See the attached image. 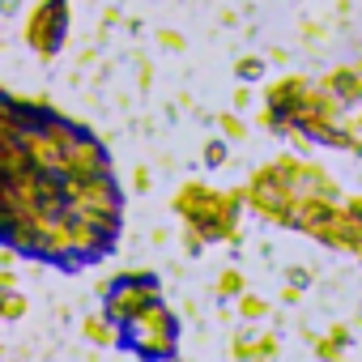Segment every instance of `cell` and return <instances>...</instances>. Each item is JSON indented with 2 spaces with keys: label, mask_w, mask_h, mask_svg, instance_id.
Returning <instances> with one entry per match:
<instances>
[{
  "label": "cell",
  "mask_w": 362,
  "mask_h": 362,
  "mask_svg": "<svg viewBox=\"0 0 362 362\" xmlns=\"http://www.w3.org/2000/svg\"><path fill=\"white\" fill-rule=\"evenodd\" d=\"M243 201L264 218V222H277V226H290L294 222V205H298V192L286 184V179L273 170V162L269 166H260L256 170V179L247 184V192H243Z\"/></svg>",
  "instance_id": "obj_4"
},
{
  "label": "cell",
  "mask_w": 362,
  "mask_h": 362,
  "mask_svg": "<svg viewBox=\"0 0 362 362\" xmlns=\"http://www.w3.org/2000/svg\"><path fill=\"white\" fill-rule=\"evenodd\" d=\"M86 337H90L94 345H111V341H115V324H111L107 315H90V320H86Z\"/></svg>",
  "instance_id": "obj_8"
},
{
  "label": "cell",
  "mask_w": 362,
  "mask_h": 362,
  "mask_svg": "<svg viewBox=\"0 0 362 362\" xmlns=\"http://www.w3.org/2000/svg\"><path fill=\"white\" fill-rule=\"evenodd\" d=\"M103 175H111L103 141L94 132H81V141L73 145L69 166H64V184H90V179H103Z\"/></svg>",
  "instance_id": "obj_6"
},
{
  "label": "cell",
  "mask_w": 362,
  "mask_h": 362,
  "mask_svg": "<svg viewBox=\"0 0 362 362\" xmlns=\"http://www.w3.org/2000/svg\"><path fill=\"white\" fill-rule=\"evenodd\" d=\"M239 311H243V320H260V315L269 311V303L256 298V294H243V298H239Z\"/></svg>",
  "instance_id": "obj_10"
},
{
  "label": "cell",
  "mask_w": 362,
  "mask_h": 362,
  "mask_svg": "<svg viewBox=\"0 0 362 362\" xmlns=\"http://www.w3.org/2000/svg\"><path fill=\"white\" fill-rule=\"evenodd\" d=\"M324 90H328V94H337L345 107H349V103H362V77H358L354 69H337V73H328Z\"/></svg>",
  "instance_id": "obj_7"
},
{
  "label": "cell",
  "mask_w": 362,
  "mask_h": 362,
  "mask_svg": "<svg viewBox=\"0 0 362 362\" xmlns=\"http://www.w3.org/2000/svg\"><path fill=\"white\" fill-rule=\"evenodd\" d=\"M341 345H345V341H337V337H328V341H315V354H320L324 362H337V358H341Z\"/></svg>",
  "instance_id": "obj_13"
},
{
  "label": "cell",
  "mask_w": 362,
  "mask_h": 362,
  "mask_svg": "<svg viewBox=\"0 0 362 362\" xmlns=\"http://www.w3.org/2000/svg\"><path fill=\"white\" fill-rule=\"evenodd\" d=\"M235 73H239L243 81H260V77H264V60H260V56H243Z\"/></svg>",
  "instance_id": "obj_9"
},
{
  "label": "cell",
  "mask_w": 362,
  "mask_h": 362,
  "mask_svg": "<svg viewBox=\"0 0 362 362\" xmlns=\"http://www.w3.org/2000/svg\"><path fill=\"white\" fill-rule=\"evenodd\" d=\"M218 294H222V298H230V294H243V277H239L235 269H226V273H222V281H218Z\"/></svg>",
  "instance_id": "obj_11"
},
{
  "label": "cell",
  "mask_w": 362,
  "mask_h": 362,
  "mask_svg": "<svg viewBox=\"0 0 362 362\" xmlns=\"http://www.w3.org/2000/svg\"><path fill=\"white\" fill-rule=\"evenodd\" d=\"M205 162H209V166H222V162H226V145H222V141H214V145L205 149Z\"/></svg>",
  "instance_id": "obj_14"
},
{
  "label": "cell",
  "mask_w": 362,
  "mask_h": 362,
  "mask_svg": "<svg viewBox=\"0 0 362 362\" xmlns=\"http://www.w3.org/2000/svg\"><path fill=\"white\" fill-rule=\"evenodd\" d=\"M222 132H226V136H243L247 128H243V119H235V115H222Z\"/></svg>",
  "instance_id": "obj_15"
},
{
  "label": "cell",
  "mask_w": 362,
  "mask_h": 362,
  "mask_svg": "<svg viewBox=\"0 0 362 362\" xmlns=\"http://www.w3.org/2000/svg\"><path fill=\"white\" fill-rule=\"evenodd\" d=\"M22 311H26V298L18 290H5V320H18Z\"/></svg>",
  "instance_id": "obj_12"
},
{
  "label": "cell",
  "mask_w": 362,
  "mask_h": 362,
  "mask_svg": "<svg viewBox=\"0 0 362 362\" xmlns=\"http://www.w3.org/2000/svg\"><path fill=\"white\" fill-rule=\"evenodd\" d=\"M64 30H69V13H64V0H43V5L30 13L26 22V39L39 56H56L60 43H64Z\"/></svg>",
  "instance_id": "obj_5"
},
{
  "label": "cell",
  "mask_w": 362,
  "mask_h": 362,
  "mask_svg": "<svg viewBox=\"0 0 362 362\" xmlns=\"http://www.w3.org/2000/svg\"><path fill=\"white\" fill-rule=\"evenodd\" d=\"M175 332H179V324H175L170 307L158 303L145 315H136L132 324H124L119 328V341L132 354H141L145 362H166V358H175Z\"/></svg>",
  "instance_id": "obj_2"
},
{
  "label": "cell",
  "mask_w": 362,
  "mask_h": 362,
  "mask_svg": "<svg viewBox=\"0 0 362 362\" xmlns=\"http://www.w3.org/2000/svg\"><path fill=\"white\" fill-rule=\"evenodd\" d=\"M239 205H243V192H214L205 184H188L179 188L175 197V214L184 218L192 230H201V239L209 243H226L235 239L239 230Z\"/></svg>",
  "instance_id": "obj_1"
},
{
  "label": "cell",
  "mask_w": 362,
  "mask_h": 362,
  "mask_svg": "<svg viewBox=\"0 0 362 362\" xmlns=\"http://www.w3.org/2000/svg\"><path fill=\"white\" fill-rule=\"evenodd\" d=\"M158 303H162V290H158V281H153L149 273H124V277H115V281L107 286L103 315H107L115 328H124V324H132L136 315H145V311L158 307Z\"/></svg>",
  "instance_id": "obj_3"
}]
</instances>
